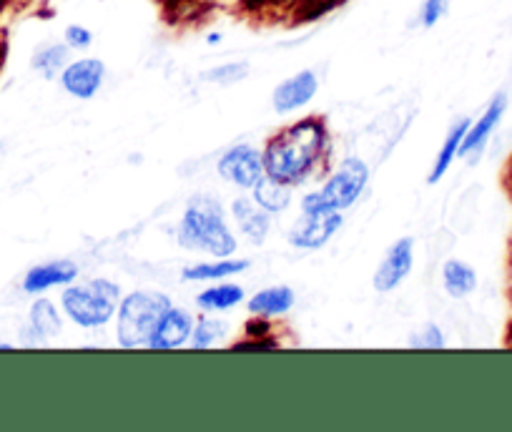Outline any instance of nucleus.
Masks as SVG:
<instances>
[{"label":"nucleus","instance_id":"393cba45","mask_svg":"<svg viewBox=\"0 0 512 432\" xmlns=\"http://www.w3.org/2000/svg\"><path fill=\"white\" fill-rule=\"evenodd\" d=\"M407 347L417 352H440L447 347V337L440 324L425 322L412 332L410 340H407Z\"/></svg>","mask_w":512,"mask_h":432},{"label":"nucleus","instance_id":"f8f14e48","mask_svg":"<svg viewBox=\"0 0 512 432\" xmlns=\"http://www.w3.org/2000/svg\"><path fill=\"white\" fill-rule=\"evenodd\" d=\"M63 327H66V314H63L61 304L53 302L48 294H41V297H33L31 307H28L23 342L26 345H51L63 335Z\"/></svg>","mask_w":512,"mask_h":432},{"label":"nucleus","instance_id":"f3484780","mask_svg":"<svg viewBox=\"0 0 512 432\" xmlns=\"http://www.w3.org/2000/svg\"><path fill=\"white\" fill-rule=\"evenodd\" d=\"M251 262L244 257H224V259H201V262L186 264L181 269V282L189 284H211V282H224V279H234L239 274L249 272Z\"/></svg>","mask_w":512,"mask_h":432},{"label":"nucleus","instance_id":"9b49d317","mask_svg":"<svg viewBox=\"0 0 512 432\" xmlns=\"http://www.w3.org/2000/svg\"><path fill=\"white\" fill-rule=\"evenodd\" d=\"M108 78V68L101 58L96 56H78L68 61V66L63 68L58 83H61L63 91L68 93L76 101H91L98 96V91L103 88Z\"/></svg>","mask_w":512,"mask_h":432},{"label":"nucleus","instance_id":"9d476101","mask_svg":"<svg viewBox=\"0 0 512 432\" xmlns=\"http://www.w3.org/2000/svg\"><path fill=\"white\" fill-rule=\"evenodd\" d=\"M229 216L239 239H244L251 247H264V244L269 242V237H272L274 216L256 204V201L251 199L249 191L236 194L234 199H231Z\"/></svg>","mask_w":512,"mask_h":432},{"label":"nucleus","instance_id":"473e14b6","mask_svg":"<svg viewBox=\"0 0 512 432\" xmlns=\"http://www.w3.org/2000/svg\"><path fill=\"white\" fill-rule=\"evenodd\" d=\"M510 176H512V164H510Z\"/></svg>","mask_w":512,"mask_h":432},{"label":"nucleus","instance_id":"423d86ee","mask_svg":"<svg viewBox=\"0 0 512 432\" xmlns=\"http://www.w3.org/2000/svg\"><path fill=\"white\" fill-rule=\"evenodd\" d=\"M216 174H219L221 181L234 186V189L251 191L256 186V181H262L267 176L262 146L241 141V144L224 149L219 159H216Z\"/></svg>","mask_w":512,"mask_h":432},{"label":"nucleus","instance_id":"c756f323","mask_svg":"<svg viewBox=\"0 0 512 432\" xmlns=\"http://www.w3.org/2000/svg\"><path fill=\"white\" fill-rule=\"evenodd\" d=\"M206 46H219L221 41H224V33H219V31H211V33H206Z\"/></svg>","mask_w":512,"mask_h":432},{"label":"nucleus","instance_id":"b1692460","mask_svg":"<svg viewBox=\"0 0 512 432\" xmlns=\"http://www.w3.org/2000/svg\"><path fill=\"white\" fill-rule=\"evenodd\" d=\"M251 73L249 61H226L219 63V66H211L206 71L199 73V78L204 83H211V86H236V83L246 81Z\"/></svg>","mask_w":512,"mask_h":432},{"label":"nucleus","instance_id":"20e7f679","mask_svg":"<svg viewBox=\"0 0 512 432\" xmlns=\"http://www.w3.org/2000/svg\"><path fill=\"white\" fill-rule=\"evenodd\" d=\"M372 181V166L362 156H344L322 176L317 189L307 191L299 199V211H347L367 194Z\"/></svg>","mask_w":512,"mask_h":432},{"label":"nucleus","instance_id":"dca6fc26","mask_svg":"<svg viewBox=\"0 0 512 432\" xmlns=\"http://www.w3.org/2000/svg\"><path fill=\"white\" fill-rule=\"evenodd\" d=\"M294 304H297V292L289 284H272V287H264L246 297V312L249 317L279 322L292 312Z\"/></svg>","mask_w":512,"mask_h":432},{"label":"nucleus","instance_id":"4be33fe9","mask_svg":"<svg viewBox=\"0 0 512 432\" xmlns=\"http://www.w3.org/2000/svg\"><path fill=\"white\" fill-rule=\"evenodd\" d=\"M294 191H297L294 186L284 184V181L274 179V176H264L262 181H256V186L249 194L264 211H269L272 216H282L294 204Z\"/></svg>","mask_w":512,"mask_h":432},{"label":"nucleus","instance_id":"aec40b11","mask_svg":"<svg viewBox=\"0 0 512 432\" xmlns=\"http://www.w3.org/2000/svg\"><path fill=\"white\" fill-rule=\"evenodd\" d=\"M440 282L442 289L450 299H467L477 292V284H480V277H477V269L472 267L465 259H447L440 269Z\"/></svg>","mask_w":512,"mask_h":432},{"label":"nucleus","instance_id":"4468645a","mask_svg":"<svg viewBox=\"0 0 512 432\" xmlns=\"http://www.w3.org/2000/svg\"><path fill=\"white\" fill-rule=\"evenodd\" d=\"M196 314L191 309L181 307V304H171L164 312V317L156 324L154 335H151L149 352H176L189 350L191 332H194Z\"/></svg>","mask_w":512,"mask_h":432},{"label":"nucleus","instance_id":"2eb2a0df","mask_svg":"<svg viewBox=\"0 0 512 432\" xmlns=\"http://www.w3.org/2000/svg\"><path fill=\"white\" fill-rule=\"evenodd\" d=\"M81 277V267L71 259H48V262L33 264L21 279V289L28 297H41V294L63 289Z\"/></svg>","mask_w":512,"mask_h":432},{"label":"nucleus","instance_id":"f03ea898","mask_svg":"<svg viewBox=\"0 0 512 432\" xmlns=\"http://www.w3.org/2000/svg\"><path fill=\"white\" fill-rule=\"evenodd\" d=\"M239 242V234L231 224L229 206H224L219 196L199 191L186 199L176 224V244L184 252L209 259L236 257Z\"/></svg>","mask_w":512,"mask_h":432},{"label":"nucleus","instance_id":"bb28decb","mask_svg":"<svg viewBox=\"0 0 512 432\" xmlns=\"http://www.w3.org/2000/svg\"><path fill=\"white\" fill-rule=\"evenodd\" d=\"M93 41H96V36H93L91 28L83 26V23H68V26L63 28V43H66L73 53L88 51V48L93 46Z\"/></svg>","mask_w":512,"mask_h":432},{"label":"nucleus","instance_id":"a878e982","mask_svg":"<svg viewBox=\"0 0 512 432\" xmlns=\"http://www.w3.org/2000/svg\"><path fill=\"white\" fill-rule=\"evenodd\" d=\"M450 3L452 0H422L420 8H417L415 23L425 31L440 26L447 16H450Z\"/></svg>","mask_w":512,"mask_h":432},{"label":"nucleus","instance_id":"39448f33","mask_svg":"<svg viewBox=\"0 0 512 432\" xmlns=\"http://www.w3.org/2000/svg\"><path fill=\"white\" fill-rule=\"evenodd\" d=\"M171 304H174V299L166 292H156V289H136V292L123 294L116 317H113L116 345L121 350H146L156 324Z\"/></svg>","mask_w":512,"mask_h":432},{"label":"nucleus","instance_id":"cd10ccee","mask_svg":"<svg viewBox=\"0 0 512 432\" xmlns=\"http://www.w3.org/2000/svg\"><path fill=\"white\" fill-rule=\"evenodd\" d=\"M344 0H304L302 6H299V11H307L309 18L314 16H322V13L332 11V8L342 6Z\"/></svg>","mask_w":512,"mask_h":432},{"label":"nucleus","instance_id":"a211bd4d","mask_svg":"<svg viewBox=\"0 0 512 432\" xmlns=\"http://www.w3.org/2000/svg\"><path fill=\"white\" fill-rule=\"evenodd\" d=\"M470 121H472L470 116H462V119H457L455 124L447 129L445 139H442V146L437 149V154H435V161H432L430 171H427V184L430 186L440 184V181L450 174V169L455 166V161L460 159L462 141H465L467 129H470Z\"/></svg>","mask_w":512,"mask_h":432},{"label":"nucleus","instance_id":"c85d7f7f","mask_svg":"<svg viewBox=\"0 0 512 432\" xmlns=\"http://www.w3.org/2000/svg\"><path fill=\"white\" fill-rule=\"evenodd\" d=\"M304 0H256L259 8H299Z\"/></svg>","mask_w":512,"mask_h":432},{"label":"nucleus","instance_id":"7ed1b4c3","mask_svg":"<svg viewBox=\"0 0 512 432\" xmlns=\"http://www.w3.org/2000/svg\"><path fill=\"white\" fill-rule=\"evenodd\" d=\"M121 297V284L108 277H93L86 282L76 279L73 284L63 287L58 294V304L68 322L76 324L78 330L96 332L113 322Z\"/></svg>","mask_w":512,"mask_h":432},{"label":"nucleus","instance_id":"6e6552de","mask_svg":"<svg viewBox=\"0 0 512 432\" xmlns=\"http://www.w3.org/2000/svg\"><path fill=\"white\" fill-rule=\"evenodd\" d=\"M415 269V239L400 237L387 247L372 274V289L377 294H392L410 279Z\"/></svg>","mask_w":512,"mask_h":432},{"label":"nucleus","instance_id":"5701e85b","mask_svg":"<svg viewBox=\"0 0 512 432\" xmlns=\"http://www.w3.org/2000/svg\"><path fill=\"white\" fill-rule=\"evenodd\" d=\"M71 58H73V51L66 46V43L46 41L33 51L31 68L36 71V76L43 78V81H56Z\"/></svg>","mask_w":512,"mask_h":432},{"label":"nucleus","instance_id":"2f4dec72","mask_svg":"<svg viewBox=\"0 0 512 432\" xmlns=\"http://www.w3.org/2000/svg\"><path fill=\"white\" fill-rule=\"evenodd\" d=\"M510 299H512V294H510ZM510 347H512V324H510Z\"/></svg>","mask_w":512,"mask_h":432},{"label":"nucleus","instance_id":"1a4fd4ad","mask_svg":"<svg viewBox=\"0 0 512 432\" xmlns=\"http://www.w3.org/2000/svg\"><path fill=\"white\" fill-rule=\"evenodd\" d=\"M507 106H510V98H507L505 91H497L495 96L487 101V106L482 108V114L470 121V129H467L465 141H462L460 159L470 161V164H477V161L482 159L485 149L490 146L492 136H495L502 119H505Z\"/></svg>","mask_w":512,"mask_h":432},{"label":"nucleus","instance_id":"ddd939ff","mask_svg":"<svg viewBox=\"0 0 512 432\" xmlns=\"http://www.w3.org/2000/svg\"><path fill=\"white\" fill-rule=\"evenodd\" d=\"M319 86H322V81H319L317 71L314 68H302V71L292 73V76H287L274 86L272 108L279 116L299 114L317 98Z\"/></svg>","mask_w":512,"mask_h":432},{"label":"nucleus","instance_id":"0eeeda50","mask_svg":"<svg viewBox=\"0 0 512 432\" xmlns=\"http://www.w3.org/2000/svg\"><path fill=\"white\" fill-rule=\"evenodd\" d=\"M344 227V211H299V216L289 224L287 242L299 252H317L327 247Z\"/></svg>","mask_w":512,"mask_h":432},{"label":"nucleus","instance_id":"412c9836","mask_svg":"<svg viewBox=\"0 0 512 432\" xmlns=\"http://www.w3.org/2000/svg\"><path fill=\"white\" fill-rule=\"evenodd\" d=\"M231 335V324L226 322L221 314L201 312L194 322V332H191L189 350L191 352H209L214 347H221L226 337Z\"/></svg>","mask_w":512,"mask_h":432},{"label":"nucleus","instance_id":"6ab92c4d","mask_svg":"<svg viewBox=\"0 0 512 432\" xmlns=\"http://www.w3.org/2000/svg\"><path fill=\"white\" fill-rule=\"evenodd\" d=\"M246 304V289L244 284L234 282V279H224V282H211L196 294V309L209 314H226L231 309Z\"/></svg>","mask_w":512,"mask_h":432},{"label":"nucleus","instance_id":"7c9ffc66","mask_svg":"<svg viewBox=\"0 0 512 432\" xmlns=\"http://www.w3.org/2000/svg\"><path fill=\"white\" fill-rule=\"evenodd\" d=\"M16 345H11V342H0V350H13Z\"/></svg>","mask_w":512,"mask_h":432},{"label":"nucleus","instance_id":"f257e3e1","mask_svg":"<svg viewBox=\"0 0 512 432\" xmlns=\"http://www.w3.org/2000/svg\"><path fill=\"white\" fill-rule=\"evenodd\" d=\"M264 151L267 176L284 184L307 186L334 166V136L322 116H299L269 136Z\"/></svg>","mask_w":512,"mask_h":432}]
</instances>
